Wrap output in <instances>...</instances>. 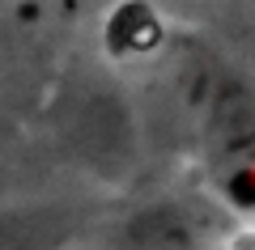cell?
Returning <instances> with one entry per match:
<instances>
[{"label": "cell", "instance_id": "6da1fadb", "mask_svg": "<svg viewBox=\"0 0 255 250\" xmlns=\"http://www.w3.org/2000/svg\"><path fill=\"white\" fill-rule=\"evenodd\" d=\"M166 55L179 123L209 170L217 174L255 161V85L200 38H183L166 47Z\"/></svg>", "mask_w": 255, "mask_h": 250}, {"label": "cell", "instance_id": "7a4b0ae2", "mask_svg": "<svg viewBox=\"0 0 255 250\" xmlns=\"http://www.w3.org/2000/svg\"><path fill=\"white\" fill-rule=\"evenodd\" d=\"M221 242L217 208L196 195H157L107 225L102 250H221Z\"/></svg>", "mask_w": 255, "mask_h": 250}, {"label": "cell", "instance_id": "3957f363", "mask_svg": "<svg viewBox=\"0 0 255 250\" xmlns=\"http://www.w3.org/2000/svg\"><path fill=\"white\" fill-rule=\"evenodd\" d=\"M60 136L90 161L94 170L119 174L136 157V123L124 106L119 89L102 81H81L77 89H64L60 98Z\"/></svg>", "mask_w": 255, "mask_h": 250}, {"label": "cell", "instance_id": "277c9868", "mask_svg": "<svg viewBox=\"0 0 255 250\" xmlns=\"http://www.w3.org/2000/svg\"><path fill=\"white\" fill-rule=\"evenodd\" d=\"M90 225V208L64 199L0 204V250H68Z\"/></svg>", "mask_w": 255, "mask_h": 250}, {"label": "cell", "instance_id": "5b68a950", "mask_svg": "<svg viewBox=\"0 0 255 250\" xmlns=\"http://www.w3.org/2000/svg\"><path fill=\"white\" fill-rule=\"evenodd\" d=\"M102 47H107L111 60H157L170 47L162 13L149 4V0H119L111 9L107 26H102Z\"/></svg>", "mask_w": 255, "mask_h": 250}, {"label": "cell", "instance_id": "8992f818", "mask_svg": "<svg viewBox=\"0 0 255 250\" xmlns=\"http://www.w3.org/2000/svg\"><path fill=\"white\" fill-rule=\"evenodd\" d=\"M213 187H217V199L234 212H255V161H243V166H230V170L213 174Z\"/></svg>", "mask_w": 255, "mask_h": 250}, {"label": "cell", "instance_id": "52a82bcc", "mask_svg": "<svg viewBox=\"0 0 255 250\" xmlns=\"http://www.w3.org/2000/svg\"><path fill=\"white\" fill-rule=\"evenodd\" d=\"M221 250H255V238H238V242H230V246H221Z\"/></svg>", "mask_w": 255, "mask_h": 250}]
</instances>
